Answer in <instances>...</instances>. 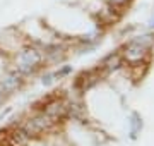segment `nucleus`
I'll use <instances>...</instances> for the list:
<instances>
[{"instance_id":"nucleus-8","label":"nucleus","mask_w":154,"mask_h":146,"mask_svg":"<svg viewBox=\"0 0 154 146\" xmlns=\"http://www.w3.org/2000/svg\"><path fill=\"white\" fill-rule=\"evenodd\" d=\"M4 95H5V93H4V90H2V88H0V101H2V98H4Z\"/></svg>"},{"instance_id":"nucleus-1","label":"nucleus","mask_w":154,"mask_h":146,"mask_svg":"<svg viewBox=\"0 0 154 146\" xmlns=\"http://www.w3.org/2000/svg\"><path fill=\"white\" fill-rule=\"evenodd\" d=\"M43 55L41 52H38L36 48H24V50L17 55V71L21 74H29L39 65Z\"/></svg>"},{"instance_id":"nucleus-6","label":"nucleus","mask_w":154,"mask_h":146,"mask_svg":"<svg viewBox=\"0 0 154 146\" xmlns=\"http://www.w3.org/2000/svg\"><path fill=\"white\" fill-rule=\"evenodd\" d=\"M105 65L108 69H116L120 65V60H118V55H110L108 59L105 60Z\"/></svg>"},{"instance_id":"nucleus-2","label":"nucleus","mask_w":154,"mask_h":146,"mask_svg":"<svg viewBox=\"0 0 154 146\" xmlns=\"http://www.w3.org/2000/svg\"><path fill=\"white\" fill-rule=\"evenodd\" d=\"M53 122H55V120L50 117L46 112H43V113H39V115H36V117L29 119L28 122H26V125H24V132L28 136H38V134H41L43 131L48 129Z\"/></svg>"},{"instance_id":"nucleus-7","label":"nucleus","mask_w":154,"mask_h":146,"mask_svg":"<svg viewBox=\"0 0 154 146\" xmlns=\"http://www.w3.org/2000/svg\"><path fill=\"white\" fill-rule=\"evenodd\" d=\"M110 2L113 4V5H123V4L128 2V0H110Z\"/></svg>"},{"instance_id":"nucleus-5","label":"nucleus","mask_w":154,"mask_h":146,"mask_svg":"<svg viewBox=\"0 0 154 146\" xmlns=\"http://www.w3.org/2000/svg\"><path fill=\"white\" fill-rule=\"evenodd\" d=\"M19 83H21L19 76H17V74H11V76H9L7 79H4V83L0 84V88L4 90V93H7V91L16 90L17 86H19Z\"/></svg>"},{"instance_id":"nucleus-3","label":"nucleus","mask_w":154,"mask_h":146,"mask_svg":"<svg viewBox=\"0 0 154 146\" xmlns=\"http://www.w3.org/2000/svg\"><path fill=\"white\" fill-rule=\"evenodd\" d=\"M146 46L140 45L139 41H134V43H130V45L125 48V60L128 62V64H132V65H135V64H139L140 60H144L146 59Z\"/></svg>"},{"instance_id":"nucleus-4","label":"nucleus","mask_w":154,"mask_h":146,"mask_svg":"<svg viewBox=\"0 0 154 146\" xmlns=\"http://www.w3.org/2000/svg\"><path fill=\"white\" fill-rule=\"evenodd\" d=\"M28 139H29V136L24 132V129L14 131L9 136V146H26L28 144Z\"/></svg>"}]
</instances>
